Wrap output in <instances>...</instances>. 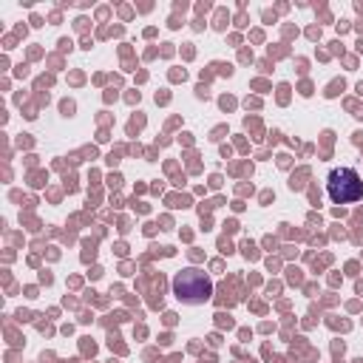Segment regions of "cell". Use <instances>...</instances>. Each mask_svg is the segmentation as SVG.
Here are the masks:
<instances>
[{
  "instance_id": "obj_2",
  "label": "cell",
  "mask_w": 363,
  "mask_h": 363,
  "mask_svg": "<svg viewBox=\"0 0 363 363\" xmlns=\"http://www.w3.org/2000/svg\"><path fill=\"white\" fill-rule=\"evenodd\" d=\"M326 196L332 204H352L363 196V179L354 167H332L326 173Z\"/></svg>"
},
{
  "instance_id": "obj_1",
  "label": "cell",
  "mask_w": 363,
  "mask_h": 363,
  "mask_svg": "<svg viewBox=\"0 0 363 363\" xmlns=\"http://www.w3.org/2000/svg\"><path fill=\"white\" fill-rule=\"evenodd\" d=\"M170 289H173V295H176L179 303L201 306V303H207L213 298V278L204 269L187 267V269H182V272L173 275Z\"/></svg>"
}]
</instances>
